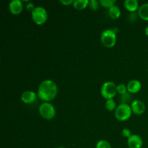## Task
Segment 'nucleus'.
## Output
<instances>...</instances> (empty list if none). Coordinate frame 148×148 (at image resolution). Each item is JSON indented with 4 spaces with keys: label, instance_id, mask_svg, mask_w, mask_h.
Returning <instances> with one entry per match:
<instances>
[{
    "label": "nucleus",
    "instance_id": "22",
    "mask_svg": "<svg viewBox=\"0 0 148 148\" xmlns=\"http://www.w3.org/2000/svg\"><path fill=\"white\" fill-rule=\"evenodd\" d=\"M121 133H122V135L124 136V137H127V139H128L129 137H130L132 135V134L131 130H130V129H128V128L123 129L122 132H121Z\"/></svg>",
    "mask_w": 148,
    "mask_h": 148
},
{
    "label": "nucleus",
    "instance_id": "27",
    "mask_svg": "<svg viewBox=\"0 0 148 148\" xmlns=\"http://www.w3.org/2000/svg\"><path fill=\"white\" fill-rule=\"evenodd\" d=\"M112 30H114V33H116V34H117V33H118V31H119V29H118V27H114V28H113Z\"/></svg>",
    "mask_w": 148,
    "mask_h": 148
},
{
    "label": "nucleus",
    "instance_id": "7",
    "mask_svg": "<svg viewBox=\"0 0 148 148\" xmlns=\"http://www.w3.org/2000/svg\"><path fill=\"white\" fill-rule=\"evenodd\" d=\"M130 106L132 113L136 115H142L145 111V105L143 101L140 100H134L132 101Z\"/></svg>",
    "mask_w": 148,
    "mask_h": 148
},
{
    "label": "nucleus",
    "instance_id": "26",
    "mask_svg": "<svg viewBox=\"0 0 148 148\" xmlns=\"http://www.w3.org/2000/svg\"><path fill=\"white\" fill-rule=\"evenodd\" d=\"M145 33L146 36H148V25L145 27Z\"/></svg>",
    "mask_w": 148,
    "mask_h": 148
},
{
    "label": "nucleus",
    "instance_id": "10",
    "mask_svg": "<svg viewBox=\"0 0 148 148\" xmlns=\"http://www.w3.org/2000/svg\"><path fill=\"white\" fill-rule=\"evenodd\" d=\"M38 95L32 90H26L21 95V101L25 104H30L35 102L37 98Z\"/></svg>",
    "mask_w": 148,
    "mask_h": 148
},
{
    "label": "nucleus",
    "instance_id": "17",
    "mask_svg": "<svg viewBox=\"0 0 148 148\" xmlns=\"http://www.w3.org/2000/svg\"><path fill=\"white\" fill-rule=\"evenodd\" d=\"M116 1V0H99V3L103 7L108 8L109 10L111 7L115 5Z\"/></svg>",
    "mask_w": 148,
    "mask_h": 148
},
{
    "label": "nucleus",
    "instance_id": "12",
    "mask_svg": "<svg viewBox=\"0 0 148 148\" xmlns=\"http://www.w3.org/2000/svg\"><path fill=\"white\" fill-rule=\"evenodd\" d=\"M126 10L130 12H135L139 10V2L137 0H125L124 2Z\"/></svg>",
    "mask_w": 148,
    "mask_h": 148
},
{
    "label": "nucleus",
    "instance_id": "18",
    "mask_svg": "<svg viewBox=\"0 0 148 148\" xmlns=\"http://www.w3.org/2000/svg\"><path fill=\"white\" fill-rule=\"evenodd\" d=\"M131 93H130L129 92H126L125 94H123L121 95L120 96V101H121V103H126L129 104V103L131 101Z\"/></svg>",
    "mask_w": 148,
    "mask_h": 148
},
{
    "label": "nucleus",
    "instance_id": "1",
    "mask_svg": "<svg viewBox=\"0 0 148 148\" xmlns=\"http://www.w3.org/2000/svg\"><path fill=\"white\" fill-rule=\"evenodd\" d=\"M58 93L56 84L51 79L42 81L38 88V97L43 102H49L56 98Z\"/></svg>",
    "mask_w": 148,
    "mask_h": 148
},
{
    "label": "nucleus",
    "instance_id": "3",
    "mask_svg": "<svg viewBox=\"0 0 148 148\" xmlns=\"http://www.w3.org/2000/svg\"><path fill=\"white\" fill-rule=\"evenodd\" d=\"M116 33L112 29L103 30L101 35V40L102 44L106 48H113L116 45L117 40Z\"/></svg>",
    "mask_w": 148,
    "mask_h": 148
},
{
    "label": "nucleus",
    "instance_id": "28",
    "mask_svg": "<svg viewBox=\"0 0 148 148\" xmlns=\"http://www.w3.org/2000/svg\"><path fill=\"white\" fill-rule=\"evenodd\" d=\"M55 148H65V147H56Z\"/></svg>",
    "mask_w": 148,
    "mask_h": 148
},
{
    "label": "nucleus",
    "instance_id": "23",
    "mask_svg": "<svg viewBox=\"0 0 148 148\" xmlns=\"http://www.w3.org/2000/svg\"><path fill=\"white\" fill-rule=\"evenodd\" d=\"M25 7H26V9H27V10L30 11L31 12L33 11V10H34V9L36 8L34 4L32 2H30V1H27V4L25 5Z\"/></svg>",
    "mask_w": 148,
    "mask_h": 148
},
{
    "label": "nucleus",
    "instance_id": "9",
    "mask_svg": "<svg viewBox=\"0 0 148 148\" xmlns=\"http://www.w3.org/2000/svg\"><path fill=\"white\" fill-rule=\"evenodd\" d=\"M9 10L12 14H19L23 12V4L21 0H12L9 4Z\"/></svg>",
    "mask_w": 148,
    "mask_h": 148
},
{
    "label": "nucleus",
    "instance_id": "8",
    "mask_svg": "<svg viewBox=\"0 0 148 148\" xmlns=\"http://www.w3.org/2000/svg\"><path fill=\"white\" fill-rule=\"evenodd\" d=\"M143 145V139L138 134H132L127 139V145L129 148H142Z\"/></svg>",
    "mask_w": 148,
    "mask_h": 148
},
{
    "label": "nucleus",
    "instance_id": "6",
    "mask_svg": "<svg viewBox=\"0 0 148 148\" xmlns=\"http://www.w3.org/2000/svg\"><path fill=\"white\" fill-rule=\"evenodd\" d=\"M31 17L33 21L36 25H43L48 19V13L46 9L40 6L36 7L33 12H31Z\"/></svg>",
    "mask_w": 148,
    "mask_h": 148
},
{
    "label": "nucleus",
    "instance_id": "16",
    "mask_svg": "<svg viewBox=\"0 0 148 148\" xmlns=\"http://www.w3.org/2000/svg\"><path fill=\"white\" fill-rule=\"evenodd\" d=\"M106 108L108 111H115L116 108H117L116 103L114 99L106 100Z\"/></svg>",
    "mask_w": 148,
    "mask_h": 148
},
{
    "label": "nucleus",
    "instance_id": "2",
    "mask_svg": "<svg viewBox=\"0 0 148 148\" xmlns=\"http://www.w3.org/2000/svg\"><path fill=\"white\" fill-rule=\"evenodd\" d=\"M101 95L106 100L114 99L117 93V85L112 81L104 82L101 88Z\"/></svg>",
    "mask_w": 148,
    "mask_h": 148
},
{
    "label": "nucleus",
    "instance_id": "25",
    "mask_svg": "<svg viewBox=\"0 0 148 148\" xmlns=\"http://www.w3.org/2000/svg\"><path fill=\"white\" fill-rule=\"evenodd\" d=\"M128 19L130 22H134L137 19V14L135 12H131L129 15Z\"/></svg>",
    "mask_w": 148,
    "mask_h": 148
},
{
    "label": "nucleus",
    "instance_id": "24",
    "mask_svg": "<svg viewBox=\"0 0 148 148\" xmlns=\"http://www.w3.org/2000/svg\"><path fill=\"white\" fill-rule=\"evenodd\" d=\"M74 1L75 0H60V3L63 4V5L68 6L70 5V4H73Z\"/></svg>",
    "mask_w": 148,
    "mask_h": 148
},
{
    "label": "nucleus",
    "instance_id": "19",
    "mask_svg": "<svg viewBox=\"0 0 148 148\" xmlns=\"http://www.w3.org/2000/svg\"><path fill=\"white\" fill-rule=\"evenodd\" d=\"M95 148H111V145L109 142L106 140H101L97 143Z\"/></svg>",
    "mask_w": 148,
    "mask_h": 148
},
{
    "label": "nucleus",
    "instance_id": "13",
    "mask_svg": "<svg viewBox=\"0 0 148 148\" xmlns=\"http://www.w3.org/2000/svg\"><path fill=\"white\" fill-rule=\"evenodd\" d=\"M138 16L143 20L148 21V2L143 4L140 6L137 11Z\"/></svg>",
    "mask_w": 148,
    "mask_h": 148
},
{
    "label": "nucleus",
    "instance_id": "4",
    "mask_svg": "<svg viewBox=\"0 0 148 148\" xmlns=\"http://www.w3.org/2000/svg\"><path fill=\"white\" fill-rule=\"evenodd\" d=\"M132 111L130 105L126 103H120L115 110V117L120 121L128 120L131 117Z\"/></svg>",
    "mask_w": 148,
    "mask_h": 148
},
{
    "label": "nucleus",
    "instance_id": "29",
    "mask_svg": "<svg viewBox=\"0 0 148 148\" xmlns=\"http://www.w3.org/2000/svg\"><path fill=\"white\" fill-rule=\"evenodd\" d=\"M147 73H148V69H147Z\"/></svg>",
    "mask_w": 148,
    "mask_h": 148
},
{
    "label": "nucleus",
    "instance_id": "14",
    "mask_svg": "<svg viewBox=\"0 0 148 148\" xmlns=\"http://www.w3.org/2000/svg\"><path fill=\"white\" fill-rule=\"evenodd\" d=\"M121 12L119 7L116 5V4L108 10V14H109L110 17L114 19V20L119 18L120 16H121Z\"/></svg>",
    "mask_w": 148,
    "mask_h": 148
},
{
    "label": "nucleus",
    "instance_id": "21",
    "mask_svg": "<svg viewBox=\"0 0 148 148\" xmlns=\"http://www.w3.org/2000/svg\"><path fill=\"white\" fill-rule=\"evenodd\" d=\"M99 1H97V0H90L88 7H90V10L95 11V10H98V8H99Z\"/></svg>",
    "mask_w": 148,
    "mask_h": 148
},
{
    "label": "nucleus",
    "instance_id": "20",
    "mask_svg": "<svg viewBox=\"0 0 148 148\" xmlns=\"http://www.w3.org/2000/svg\"><path fill=\"white\" fill-rule=\"evenodd\" d=\"M128 91H127V85L122 83H120L119 85H117V93H119L121 95H123V94H125Z\"/></svg>",
    "mask_w": 148,
    "mask_h": 148
},
{
    "label": "nucleus",
    "instance_id": "11",
    "mask_svg": "<svg viewBox=\"0 0 148 148\" xmlns=\"http://www.w3.org/2000/svg\"><path fill=\"white\" fill-rule=\"evenodd\" d=\"M127 91L131 94L137 93L142 88L141 82L137 79H132L127 83Z\"/></svg>",
    "mask_w": 148,
    "mask_h": 148
},
{
    "label": "nucleus",
    "instance_id": "15",
    "mask_svg": "<svg viewBox=\"0 0 148 148\" xmlns=\"http://www.w3.org/2000/svg\"><path fill=\"white\" fill-rule=\"evenodd\" d=\"M88 4H89L88 0H75L72 6L75 10H82L88 7Z\"/></svg>",
    "mask_w": 148,
    "mask_h": 148
},
{
    "label": "nucleus",
    "instance_id": "5",
    "mask_svg": "<svg viewBox=\"0 0 148 148\" xmlns=\"http://www.w3.org/2000/svg\"><path fill=\"white\" fill-rule=\"evenodd\" d=\"M38 111L40 116L46 120H51L56 116V109L53 104L49 102H43L39 106Z\"/></svg>",
    "mask_w": 148,
    "mask_h": 148
}]
</instances>
